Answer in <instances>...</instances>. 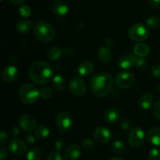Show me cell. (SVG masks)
Instances as JSON below:
<instances>
[{
  "label": "cell",
  "instance_id": "obj_43",
  "mask_svg": "<svg viewBox=\"0 0 160 160\" xmlns=\"http://www.w3.org/2000/svg\"><path fill=\"white\" fill-rule=\"evenodd\" d=\"M8 140V136L6 134V133L5 131H1L0 133V142H1V144H5Z\"/></svg>",
  "mask_w": 160,
  "mask_h": 160
},
{
  "label": "cell",
  "instance_id": "obj_10",
  "mask_svg": "<svg viewBox=\"0 0 160 160\" xmlns=\"http://www.w3.org/2000/svg\"><path fill=\"white\" fill-rule=\"evenodd\" d=\"M94 138L95 141L100 144H107L112 138V134L108 128L105 127H98L94 131Z\"/></svg>",
  "mask_w": 160,
  "mask_h": 160
},
{
  "label": "cell",
  "instance_id": "obj_41",
  "mask_svg": "<svg viewBox=\"0 0 160 160\" xmlns=\"http://www.w3.org/2000/svg\"><path fill=\"white\" fill-rule=\"evenodd\" d=\"M10 134H11V135H12L13 138H17L18 137V136L20 134V129H19L18 128H17V127H15V128H11V130H10Z\"/></svg>",
  "mask_w": 160,
  "mask_h": 160
},
{
  "label": "cell",
  "instance_id": "obj_38",
  "mask_svg": "<svg viewBox=\"0 0 160 160\" xmlns=\"http://www.w3.org/2000/svg\"><path fill=\"white\" fill-rule=\"evenodd\" d=\"M35 137L31 133L28 132V134H27L24 136V142L28 145H33V144L35 143Z\"/></svg>",
  "mask_w": 160,
  "mask_h": 160
},
{
  "label": "cell",
  "instance_id": "obj_28",
  "mask_svg": "<svg viewBox=\"0 0 160 160\" xmlns=\"http://www.w3.org/2000/svg\"><path fill=\"white\" fill-rule=\"evenodd\" d=\"M42 158V152L38 148H31L27 153V160H40Z\"/></svg>",
  "mask_w": 160,
  "mask_h": 160
},
{
  "label": "cell",
  "instance_id": "obj_42",
  "mask_svg": "<svg viewBox=\"0 0 160 160\" xmlns=\"http://www.w3.org/2000/svg\"><path fill=\"white\" fill-rule=\"evenodd\" d=\"M7 151L4 147L2 146L0 148V160H5L7 157Z\"/></svg>",
  "mask_w": 160,
  "mask_h": 160
},
{
  "label": "cell",
  "instance_id": "obj_31",
  "mask_svg": "<svg viewBox=\"0 0 160 160\" xmlns=\"http://www.w3.org/2000/svg\"><path fill=\"white\" fill-rule=\"evenodd\" d=\"M134 66H135L136 68L139 70H145L147 67V66H148V62H147V59H145V57L137 58Z\"/></svg>",
  "mask_w": 160,
  "mask_h": 160
},
{
  "label": "cell",
  "instance_id": "obj_12",
  "mask_svg": "<svg viewBox=\"0 0 160 160\" xmlns=\"http://www.w3.org/2000/svg\"><path fill=\"white\" fill-rule=\"evenodd\" d=\"M9 151L15 156H22L27 151V146L25 142L20 139H13L9 144Z\"/></svg>",
  "mask_w": 160,
  "mask_h": 160
},
{
  "label": "cell",
  "instance_id": "obj_2",
  "mask_svg": "<svg viewBox=\"0 0 160 160\" xmlns=\"http://www.w3.org/2000/svg\"><path fill=\"white\" fill-rule=\"evenodd\" d=\"M28 73L33 82L37 84H45L51 80L53 72L51 66L46 62L37 61L31 64Z\"/></svg>",
  "mask_w": 160,
  "mask_h": 160
},
{
  "label": "cell",
  "instance_id": "obj_15",
  "mask_svg": "<svg viewBox=\"0 0 160 160\" xmlns=\"http://www.w3.org/2000/svg\"><path fill=\"white\" fill-rule=\"evenodd\" d=\"M137 58V56H135L134 55H127L122 56L118 61V66L123 70H128L134 66Z\"/></svg>",
  "mask_w": 160,
  "mask_h": 160
},
{
  "label": "cell",
  "instance_id": "obj_47",
  "mask_svg": "<svg viewBox=\"0 0 160 160\" xmlns=\"http://www.w3.org/2000/svg\"><path fill=\"white\" fill-rule=\"evenodd\" d=\"M24 1L25 0H10V2L12 3V4L17 5H17H21Z\"/></svg>",
  "mask_w": 160,
  "mask_h": 160
},
{
  "label": "cell",
  "instance_id": "obj_6",
  "mask_svg": "<svg viewBox=\"0 0 160 160\" xmlns=\"http://www.w3.org/2000/svg\"><path fill=\"white\" fill-rule=\"evenodd\" d=\"M145 132L140 128H134L128 135V143L133 148H139L145 142Z\"/></svg>",
  "mask_w": 160,
  "mask_h": 160
},
{
  "label": "cell",
  "instance_id": "obj_32",
  "mask_svg": "<svg viewBox=\"0 0 160 160\" xmlns=\"http://www.w3.org/2000/svg\"><path fill=\"white\" fill-rule=\"evenodd\" d=\"M19 13L23 18H28L31 14V9L27 5H23L19 9Z\"/></svg>",
  "mask_w": 160,
  "mask_h": 160
},
{
  "label": "cell",
  "instance_id": "obj_16",
  "mask_svg": "<svg viewBox=\"0 0 160 160\" xmlns=\"http://www.w3.org/2000/svg\"><path fill=\"white\" fill-rule=\"evenodd\" d=\"M52 10L56 15L63 17L68 12L69 7L67 3L62 0H57L52 5Z\"/></svg>",
  "mask_w": 160,
  "mask_h": 160
},
{
  "label": "cell",
  "instance_id": "obj_8",
  "mask_svg": "<svg viewBox=\"0 0 160 160\" xmlns=\"http://www.w3.org/2000/svg\"><path fill=\"white\" fill-rule=\"evenodd\" d=\"M116 84L118 87L128 89L132 87L135 82V78L129 72H122L116 77Z\"/></svg>",
  "mask_w": 160,
  "mask_h": 160
},
{
  "label": "cell",
  "instance_id": "obj_39",
  "mask_svg": "<svg viewBox=\"0 0 160 160\" xmlns=\"http://www.w3.org/2000/svg\"><path fill=\"white\" fill-rule=\"evenodd\" d=\"M153 114H154L155 117L156 119L160 120V100L154 105V107H153Z\"/></svg>",
  "mask_w": 160,
  "mask_h": 160
},
{
  "label": "cell",
  "instance_id": "obj_36",
  "mask_svg": "<svg viewBox=\"0 0 160 160\" xmlns=\"http://www.w3.org/2000/svg\"><path fill=\"white\" fill-rule=\"evenodd\" d=\"M120 127L124 131H128L131 128V122L128 119H123L120 122Z\"/></svg>",
  "mask_w": 160,
  "mask_h": 160
},
{
  "label": "cell",
  "instance_id": "obj_19",
  "mask_svg": "<svg viewBox=\"0 0 160 160\" xmlns=\"http://www.w3.org/2000/svg\"><path fill=\"white\" fill-rule=\"evenodd\" d=\"M148 140L153 145L159 147L160 146V128H155L149 130L147 133Z\"/></svg>",
  "mask_w": 160,
  "mask_h": 160
},
{
  "label": "cell",
  "instance_id": "obj_33",
  "mask_svg": "<svg viewBox=\"0 0 160 160\" xmlns=\"http://www.w3.org/2000/svg\"><path fill=\"white\" fill-rule=\"evenodd\" d=\"M40 96L45 99H48L52 96V91L48 87H43L40 89Z\"/></svg>",
  "mask_w": 160,
  "mask_h": 160
},
{
  "label": "cell",
  "instance_id": "obj_9",
  "mask_svg": "<svg viewBox=\"0 0 160 160\" xmlns=\"http://www.w3.org/2000/svg\"><path fill=\"white\" fill-rule=\"evenodd\" d=\"M56 124L60 133H65L70 129L72 126V118L69 113L61 112L56 117Z\"/></svg>",
  "mask_w": 160,
  "mask_h": 160
},
{
  "label": "cell",
  "instance_id": "obj_48",
  "mask_svg": "<svg viewBox=\"0 0 160 160\" xmlns=\"http://www.w3.org/2000/svg\"><path fill=\"white\" fill-rule=\"evenodd\" d=\"M109 160H125V159H123V158H121V157H112V158H111Z\"/></svg>",
  "mask_w": 160,
  "mask_h": 160
},
{
  "label": "cell",
  "instance_id": "obj_3",
  "mask_svg": "<svg viewBox=\"0 0 160 160\" xmlns=\"http://www.w3.org/2000/svg\"><path fill=\"white\" fill-rule=\"evenodd\" d=\"M34 34L40 42L48 43L55 38L56 31L50 23L45 21H38L34 28Z\"/></svg>",
  "mask_w": 160,
  "mask_h": 160
},
{
  "label": "cell",
  "instance_id": "obj_13",
  "mask_svg": "<svg viewBox=\"0 0 160 160\" xmlns=\"http://www.w3.org/2000/svg\"><path fill=\"white\" fill-rule=\"evenodd\" d=\"M19 72L18 70L14 66H8L6 67L2 70V77L3 81L6 82L11 83L13 82L18 78Z\"/></svg>",
  "mask_w": 160,
  "mask_h": 160
},
{
  "label": "cell",
  "instance_id": "obj_40",
  "mask_svg": "<svg viewBox=\"0 0 160 160\" xmlns=\"http://www.w3.org/2000/svg\"><path fill=\"white\" fill-rule=\"evenodd\" d=\"M63 147H64V143L62 140H60V139H59V140H57L55 142L54 148H56V150L57 152L61 151V150L63 148Z\"/></svg>",
  "mask_w": 160,
  "mask_h": 160
},
{
  "label": "cell",
  "instance_id": "obj_35",
  "mask_svg": "<svg viewBox=\"0 0 160 160\" xmlns=\"http://www.w3.org/2000/svg\"><path fill=\"white\" fill-rule=\"evenodd\" d=\"M46 160H62V158L59 152L54 151L48 155Z\"/></svg>",
  "mask_w": 160,
  "mask_h": 160
},
{
  "label": "cell",
  "instance_id": "obj_29",
  "mask_svg": "<svg viewBox=\"0 0 160 160\" xmlns=\"http://www.w3.org/2000/svg\"><path fill=\"white\" fill-rule=\"evenodd\" d=\"M146 24L151 29L159 28L160 26V18L158 16L153 15L148 17L146 20Z\"/></svg>",
  "mask_w": 160,
  "mask_h": 160
},
{
  "label": "cell",
  "instance_id": "obj_23",
  "mask_svg": "<svg viewBox=\"0 0 160 160\" xmlns=\"http://www.w3.org/2000/svg\"><path fill=\"white\" fill-rule=\"evenodd\" d=\"M34 134L38 139H45L50 134V129L45 124H40L34 130Z\"/></svg>",
  "mask_w": 160,
  "mask_h": 160
},
{
  "label": "cell",
  "instance_id": "obj_14",
  "mask_svg": "<svg viewBox=\"0 0 160 160\" xmlns=\"http://www.w3.org/2000/svg\"><path fill=\"white\" fill-rule=\"evenodd\" d=\"M63 156L66 160H78L81 156V148L78 145L72 144L66 148Z\"/></svg>",
  "mask_w": 160,
  "mask_h": 160
},
{
  "label": "cell",
  "instance_id": "obj_17",
  "mask_svg": "<svg viewBox=\"0 0 160 160\" xmlns=\"http://www.w3.org/2000/svg\"><path fill=\"white\" fill-rule=\"evenodd\" d=\"M120 117V111L117 108L111 107L106 109L104 114V119L106 123L109 124L115 123Z\"/></svg>",
  "mask_w": 160,
  "mask_h": 160
},
{
  "label": "cell",
  "instance_id": "obj_49",
  "mask_svg": "<svg viewBox=\"0 0 160 160\" xmlns=\"http://www.w3.org/2000/svg\"><path fill=\"white\" fill-rule=\"evenodd\" d=\"M158 91H159L160 93V85H159V87H158Z\"/></svg>",
  "mask_w": 160,
  "mask_h": 160
},
{
  "label": "cell",
  "instance_id": "obj_34",
  "mask_svg": "<svg viewBox=\"0 0 160 160\" xmlns=\"http://www.w3.org/2000/svg\"><path fill=\"white\" fill-rule=\"evenodd\" d=\"M148 157L150 160H159L160 159V150L157 148H153L148 152Z\"/></svg>",
  "mask_w": 160,
  "mask_h": 160
},
{
  "label": "cell",
  "instance_id": "obj_5",
  "mask_svg": "<svg viewBox=\"0 0 160 160\" xmlns=\"http://www.w3.org/2000/svg\"><path fill=\"white\" fill-rule=\"evenodd\" d=\"M128 35L132 41L135 42H142L148 37V31L146 27L142 23L133 24L128 30Z\"/></svg>",
  "mask_w": 160,
  "mask_h": 160
},
{
  "label": "cell",
  "instance_id": "obj_25",
  "mask_svg": "<svg viewBox=\"0 0 160 160\" xmlns=\"http://www.w3.org/2000/svg\"><path fill=\"white\" fill-rule=\"evenodd\" d=\"M52 86L56 90L61 92L64 90L66 87V80L61 75H56L53 78L52 80Z\"/></svg>",
  "mask_w": 160,
  "mask_h": 160
},
{
  "label": "cell",
  "instance_id": "obj_27",
  "mask_svg": "<svg viewBox=\"0 0 160 160\" xmlns=\"http://www.w3.org/2000/svg\"><path fill=\"white\" fill-rule=\"evenodd\" d=\"M111 148L112 151L117 155H123L126 152V145L122 141H115Z\"/></svg>",
  "mask_w": 160,
  "mask_h": 160
},
{
  "label": "cell",
  "instance_id": "obj_46",
  "mask_svg": "<svg viewBox=\"0 0 160 160\" xmlns=\"http://www.w3.org/2000/svg\"><path fill=\"white\" fill-rule=\"evenodd\" d=\"M105 43L107 46H111V45H113V40L111 38H106L105 39Z\"/></svg>",
  "mask_w": 160,
  "mask_h": 160
},
{
  "label": "cell",
  "instance_id": "obj_20",
  "mask_svg": "<svg viewBox=\"0 0 160 160\" xmlns=\"http://www.w3.org/2000/svg\"><path fill=\"white\" fill-rule=\"evenodd\" d=\"M98 59L103 63H108L112 59L111 50L107 46H102L98 49Z\"/></svg>",
  "mask_w": 160,
  "mask_h": 160
},
{
  "label": "cell",
  "instance_id": "obj_37",
  "mask_svg": "<svg viewBox=\"0 0 160 160\" xmlns=\"http://www.w3.org/2000/svg\"><path fill=\"white\" fill-rule=\"evenodd\" d=\"M152 74L153 77L160 79V64H156L152 67Z\"/></svg>",
  "mask_w": 160,
  "mask_h": 160
},
{
  "label": "cell",
  "instance_id": "obj_21",
  "mask_svg": "<svg viewBox=\"0 0 160 160\" xmlns=\"http://www.w3.org/2000/svg\"><path fill=\"white\" fill-rule=\"evenodd\" d=\"M150 52V48L148 45L142 42H139L134 46V53L138 57H145Z\"/></svg>",
  "mask_w": 160,
  "mask_h": 160
},
{
  "label": "cell",
  "instance_id": "obj_30",
  "mask_svg": "<svg viewBox=\"0 0 160 160\" xmlns=\"http://www.w3.org/2000/svg\"><path fill=\"white\" fill-rule=\"evenodd\" d=\"M81 145L83 149L88 152L92 151L95 147V142L91 138H84L83 140H81Z\"/></svg>",
  "mask_w": 160,
  "mask_h": 160
},
{
  "label": "cell",
  "instance_id": "obj_4",
  "mask_svg": "<svg viewBox=\"0 0 160 160\" xmlns=\"http://www.w3.org/2000/svg\"><path fill=\"white\" fill-rule=\"evenodd\" d=\"M40 96V91L31 84H23L19 90V97L23 103L31 105L35 102Z\"/></svg>",
  "mask_w": 160,
  "mask_h": 160
},
{
  "label": "cell",
  "instance_id": "obj_11",
  "mask_svg": "<svg viewBox=\"0 0 160 160\" xmlns=\"http://www.w3.org/2000/svg\"><path fill=\"white\" fill-rule=\"evenodd\" d=\"M19 124H20V128L26 132H31L37 128L35 119L30 114H24L21 116L19 120Z\"/></svg>",
  "mask_w": 160,
  "mask_h": 160
},
{
  "label": "cell",
  "instance_id": "obj_7",
  "mask_svg": "<svg viewBox=\"0 0 160 160\" xmlns=\"http://www.w3.org/2000/svg\"><path fill=\"white\" fill-rule=\"evenodd\" d=\"M69 89L73 95L81 97L85 95L87 87L84 81L79 77H74L69 82Z\"/></svg>",
  "mask_w": 160,
  "mask_h": 160
},
{
  "label": "cell",
  "instance_id": "obj_1",
  "mask_svg": "<svg viewBox=\"0 0 160 160\" xmlns=\"http://www.w3.org/2000/svg\"><path fill=\"white\" fill-rule=\"evenodd\" d=\"M113 85L112 76L107 73H95L90 81V90L93 95L102 98L110 92Z\"/></svg>",
  "mask_w": 160,
  "mask_h": 160
},
{
  "label": "cell",
  "instance_id": "obj_22",
  "mask_svg": "<svg viewBox=\"0 0 160 160\" xmlns=\"http://www.w3.org/2000/svg\"><path fill=\"white\" fill-rule=\"evenodd\" d=\"M153 96L149 93H145L141 97L140 101H139V105H140L141 108L144 110H147V109H150L151 106L153 104Z\"/></svg>",
  "mask_w": 160,
  "mask_h": 160
},
{
  "label": "cell",
  "instance_id": "obj_18",
  "mask_svg": "<svg viewBox=\"0 0 160 160\" xmlns=\"http://www.w3.org/2000/svg\"><path fill=\"white\" fill-rule=\"evenodd\" d=\"M94 64L90 61H84L81 62L78 67V72L83 77H88L94 71Z\"/></svg>",
  "mask_w": 160,
  "mask_h": 160
},
{
  "label": "cell",
  "instance_id": "obj_24",
  "mask_svg": "<svg viewBox=\"0 0 160 160\" xmlns=\"http://www.w3.org/2000/svg\"><path fill=\"white\" fill-rule=\"evenodd\" d=\"M32 28V22L29 20H21L17 22V30L18 32L22 34H26L29 32Z\"/></svg>",
  "mask_w": 160,
  "mask_h": 160
},
{
  "label": "cell",
  "instance_id": "obj_26",
  "mask_svg": "<svg viewBox=\"0 0 160 160\" xmlns=\"http://www.w3.org/2000/svg\"><path fill=\"white\" fill-rule=\"evenodd\" d=\"M62 52H62V50H61V48H59V47H52V48H51L48 51V54H47L48 59L52 61L57 60V59H59V58L61 57Z\"/></svg>",
  "mask_w": 160,
  "mask_h": 160
},
{
  "label": "cell",
  "instance_id": "obj_44",
  "mask_svg": "<svg viewBox=\"0 0 160 160\" xmlns=\"http://www.w3.org/2000/svg\"><path fill=\"white\" fill-rule=\"evenodd\" d=\"M74 52V50L71 47H68V48H65V50L63 51V54L67 56H71L72 55Z\"/></svg>",
  "mask_w": 160,
  "mask_h": 160
},
{
  "label": "cell",
  "instance_id": "obj_45",
  "mask_svg": "<svg viewBox=\"0 0 160 160\" xmlns=\"http://www.w3.org/2000/svg\"><path fill=\"white\" fill-rule=\"evenodd\" d=\"M150 6L154 8H158L160 6V0H148Z\"/></svg>",
  "mask_w": 160,
  "mask_h": 160
},
{
  "label": "cell",
  "instance_id": "obj_50",
  "mask_svg": "<svg viewBox=\"0 0 160 160\" xmlns=\"http://www.w3.org/2000/svg\"><path fill=\"white\" fill-rule=\"evenodd\" d=\"M1 1H2V0H1Z\"/></svg>",
  "mask_w": 160,
  "mask_h": 160
}]
</instances>
